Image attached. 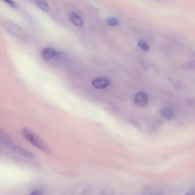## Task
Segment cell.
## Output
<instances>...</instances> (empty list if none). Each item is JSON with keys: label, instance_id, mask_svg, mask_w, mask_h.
<instances>
[{"label": "cell", "instance_id": "6da1fadb", "mask_svg": "<svg viewBox=\"0 0 195 195\" xmlns=\"http://www.w3.org/2000/svg\"><path fill=\"white\" fill-rule=\"evenodd\" d=\"M22 132L25 139L36 148L45 153H51V150L50 147L29 128L24 127L22 130Z\"/></svg>", "mask_w": 195, "mask_h": 195}, {"label": "cell", "instance_id": "7a4b0ae2", "mask_svg": "<svg viewBox=\"0 0 195 195\" xmlns=\"http://www.w3.org/2000/svg\"><path fill=\"white\" fill-rule=\"evenodd\" d=\"M7 147H8L9 148L12 149L14 152L20 154L24 157L28 158L30 159H33L35 158V155L34 154L31 153L30 151L26 150L14 144L12 141L11 140L8 141L3 143Z\"/></svg>", "mask_w": 195, "mask_h": 195}, {"label": "cell", "instance_id": "3957f363", "mask_svg": "<svg viewBox=\"0 0 195 195\" xmlns=\"http://www.w3.org/2000/svg\"><path fill=\"white\" fill-rule=\"evenodd\" d=\"M149 99V96L148 94L143 91H140L135 94L134 101L137 105L143 107L146 105Z\"/></svg>", "mask_w": 195, "mask_h": 195}, {"label": "cell", "instance_id": "277c9868", "mask_svg": "<svg viewBox=\"0 0 195 195\" xmlns=\"http://www.w3.org/2000/svg\"><path fill=\"white\" fill-rule=\"evenodd\" d=\"M109 84V80L104 77H99L94 79L92 81V85L98 89L105 88Z\"/></svg>", "mask_w": 195, "mask_h": 195}, {"label": "cell", "instance_id": "5b68a950", "mask_svg": "<svg viewBox=\"0 0 195 195\" xmlns=\"http://www.w3.org/2000/svg\"><path fill=\"white\" fill-rule=\"evenodd\" d=\"M69 18L72 23L75 26L81 27L83 24V20L80 16L74 12H71L69 14Z\"/></svg>", "mask_w": 195, "mask_h": 195}, {"label": "cell", "instance_id": "8992f818", "mask_svg": "<svg viewBox=\"0 0 195 195\" xmlns=\"http://www.w3.org/2000/svg\"><path fill=\"white\" fill-rule=\"evenodd\" d=\"M57 54L54 49L51 47H47L42 50L41 55L42 58L46 60L51 59L56 56Z\"/></svg>", "mask_w": 195, "mask_h": 195}, {"label": "cell", "instance_id": "52a82bcc", "mask_svg": "<svg viewBox=\"0 0 195 195\" xmlns=\"http://www.w3.org/2000/svg\"><path fill=\"white\" fill-rule=\"evenodd\" d=\"M161 114L164 118L167 119H171L174 116V113L172 109L169 108H164L162 109Z\"/></svg>", "mask_w": 195, "mask_h": 195}, {"label": "cell", "instance_id": "ba28073f", "mask_svg": "<svg viewBox=\"0 0 195 195\" xmlns=\"http://www.w3.org/2000/svg\"><path fill=\"white\" fill-rule=\"evenodd\" d=\"M35 2L38 7L43 11L48 12L49 10V6L45 0H35Z\"/></svg>", "mask_w": 195, "mask_h": 195}, {"label": "cell", "instance_id": "9c48e42d", "mask_svg": "<svg viewBox=\"0 0 195 195\" xmlns=\"http://www.w3.org/2000/svg\"><path fill=\"white\" fill-rule=\"evenodd\" d=\"M106 22L108 25L112 26H117L120 24L118 19L113 17L107 18L106 20Z\"/></svg>", "mask_w": 195, "mask_h": 195}, {"label": "cell", "instance_id": "30bf717a", "mask_svg": "<svg viewBox=\"0 0 195 195\" xmlns=\"http://www.w3.org/2000/svg\"><path fill=\"white\" fill-rule=\"evenodd\" d=\"M137 45L138 47L145 52H148L149 50V47L148 43L144 41H139L138 42Z\"/></svg>", "mask_w": 195, "mask_h": 195}, {"label": "cell", "instance_id": "8fae6325", "mask_svg": "<svg viewBox=\"0 0 195 195\" xmlns=\"http://www.w3.org/2000/svg\"><path fill=\"white\" fill-rule=\"evenodd\" d=\"M5 3L7 4L8 5L12 8L14 9H18V6L17 4L13 1L12 0H2Z\"/></svg>", "mask_w": 195, "mask_h": 195}, {"label": "cell", "instance_id": "7c38bea8", "mask_svg": "<svg viewBox=\"0 0 195 195\" xmlns=\"http://www.w3.org/2000/svg\"><path fill=\"white\" fill-rule=\"evenodd\" d=\"M186 195H195V186L192 187L188 191Z\"/></svg>", "mask_w": 195, "mask_h": 195}, {"label": "cell", "instance_id": "4fadbf2b", "mask_svg": "<svg viewBox=\"0 0 195 195\" xmlns=\"http://www.w3.org/2000/svg\"><path fill=\"white\" fill-rule=\"evenodd\" d=\"M42 194V191L39 190H34L30 193L31 195H41Z\"/></svg>", "mask_w": 195, "mask_h": 195}]
</instances>
